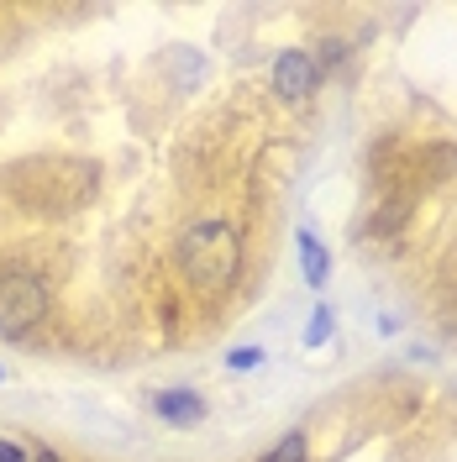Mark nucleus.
I'll use <instances>...</instances> for the list:
<instances>
[{"label":"nucleus","instance_id":"obj_11","mask_svg":"<svg viewBox=\"0 0 457 462\" xmlns=\"http://www.w3.org/2000/svg\"><path fill=\"white\" fill-rule=\"evenodd\" d=\"M32 462H58V452H48V447H42V452H32Z\"/></svg>","mask_w":457,"mask_h":462},{"label":"nucleus","instance_id":"obj_8","mask_svg":"<svg viewBox=\"0 0 457 462\" xmlns=\"http://www.w3.org/2000/svg\"><path fill=\"white\" fill-rule=\"evenodd\" d=\"M227 363H231V368H257V363H263V352H257V346H237Z\"/></svg>","mask_w":457,"mask_h":462},{"label":"nucleus","instance_id":"obj_5","mask_svg":"<svg viewBox=\"0 0 457 462\" xmlns=\"http://www.w3.org/2000/svg\"><path fill=\"white\" fill-rule=\"evenodd\" d=\"M158 415H163L169 426H201L205 400L195 389H163V394H158Z\"/></svg>","mask_w":457,"mask_h":462},{"label":"nucleus","instance_id":"obj_1","mask_svg":"<svg viewBox=\"0 0 457 462\" xmlns=\"http://www.w3.org/2000/svg\"><path fill=\"white\" fill-rule=\"evenodd\" d=\"M179 268H184V279L205 294H216V289H227L237 279V268H242V247H237V231L221 226V221H201L195 231H184V242H179Z\"/></svg>","mask_w":457,"mask_h":462},{"label":"nucleus","instance_id":"obj_4","mask_svg":"<svg viewBox=\"0 0 457 462\" xmlns=\"http://www.w3.org/2000/svg\"><path fill=\"white\" fill-rule=\"evenodd\" d=\"M315 85H321V63H315L305 48H289V53H279V63H274V89H279L284 100H305Z\"/></svg>","mask_w":457,"mask_h":462},{"label":"nucleus","instance_id":"obj_10","mask_svg":"<svg viewBox=\"0 0 457 462\" xmlns=\"http://www.w3.org/2000/svg\"><path fill=\"white\" fill-rule=\"evenodd\" d=\"M0 462H27V452H22L11 436H0Z\"/></svg>","mask_w":457,"mask_h":462},{"label":"nucleus","instance_id":"obj_9","mask_svg":"<svg viewBox=\"0 0 457 462\" xmlns=\"http://www.w3.org/2000/svg\"><path fill=\"white\" fill-rule=\"evenodd\" d=\"M326 331H331V316H326V310H315V316H311V337H305V342L321 346V342H326Z\"/></svg>","mask_w":457,"mask_h":462},{"label":"nucleus","instance_id":"obj_6","mask_svg":"<svg viewBox=\"0 0 457 462\" xmlns=\"http://www.w3.org/2000/svg\"><path fill=\"white\" fill-rule=\"evenodd\" d=\"M300 263H305V284L311 289L326 284V247L315 242L311 231H300Z\"/></svg>","mask_w":457,"mask_h":462},{"label":"nucleus","instance_id":"obj_3","mask_svg":"<svg viewBox=\"0 0 457 462\" xmlns=\"http://www.w3.org/2000/svg\"><path fill=\"white\" fill-rule=\"evenodd\" d=\"M42 310H48L42 279L5 268V273H0V331H5V337H22V331H32V326L42 320Z\"/></svg>","mask_w":457,"mask_h":462},{"label":"nucleus","instance_id":"obj_7","mask_svg":"<svg viewBox=\"0 0 457 462\" xmlns=\"http://www.w3.org/2000/svg\"><path fill=\"white\" fill-rule=\"evenodd\" d=\"M263 462H305V436H284V441H279Z\"/></svg>","mask_w":457,"mask_h":462},{"label":"nucleus","instance_id":"obj_2","mask_svg":"<svg viewBox=\"0 0 457 462\" xmlns=\"http://www.w3.org/2000/svg\"><path fill=\"white\" fill-rule=\"evenodd\" d=\"M11 189L32 210H74L95 189V169L89 163H27L16 169Z\"/></svg>","mask_w":457,"mask_h":462}]
</instances>
